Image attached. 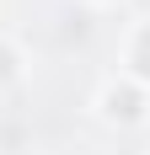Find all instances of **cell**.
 <instances>
[{"label": "cell", "mask_w": 150, "mask_h": 155, "mask_svg": "<svg viewBox=\"0 0 150 155\" xmlns=\"http://www.w3.org/2000/svg\"><path fill=\"white\" fill-rule=\"evenodd\" d=\"M107 102H113V112H123V118H134V112H139V102H134V91H113Z\"/></svg>", "instance_id": "1"}, {"label": "cell", "mask_w": 150, "mask_h": 155, "mask_svg": "<svg viewBox=\"0 0 150 155\" xmlns=\"http://www.w3.org/2000/svg\"><path fill=\"white\" fill-rule=\"evenodd\" d=\"M134 64H139V70H145V75H150V32H145V38H139V48H134Z\"/></svg>", "instance_id": "2"}]
</instances>
